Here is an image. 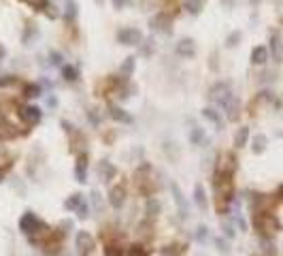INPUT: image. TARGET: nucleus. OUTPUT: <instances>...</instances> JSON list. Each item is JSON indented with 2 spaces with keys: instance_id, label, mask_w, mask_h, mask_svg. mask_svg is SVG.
<instances>
[{
  "instance_id": "obj_1",
  "label": "nucleus",
  "mask_w": 283,
  "mask_h": 256,
  "mask_svg": "<svg viewBox=\"0 0 283 256\" xmlns=\"http://www.w3.org/2000/svg\"><path fill=\"white\" fill-rule=\"evenodd\" d=\"M215 194H217V212H226L230 201H232L234 188H232V173L220 171L215 175Z\"/></svg>"
},
{
  "instance_id": "obj_2",
  "label": "nucleus",
  "mask_w": 283,
  "mask_h": 256,
  "mask_svg": "<svg viewBox=\"0 0 283 256\" xmlns=\"http://www.w3.org/2000/svg\"><path fill=\"white\" fill-rule=\"evenodd\" d=\"M253 226L258 229V233H260L262 237H273L277 231H279V220H277L273 213H268V212H260V213H256L253 216Z\"/></svg>"
},
{
  "instance_id": "obj_3",
  "label": "nucleus",
  "mask_w": 283,
  "mask_h": 256,
  "mask_svg": "<svg viewBox=\"0 0 283 256\" xmlns=\"http://www.w3.org/2000/svg\"><path fill=\"white\" fill-rule=\"evenodd\" d=\"M232 96H234V94L230 92V85H228V84H223V81L215 84L213 88L209 90V98H211V101H215L217 105H222V107H226V103H228Z\"/></svg>"
},
{
  "instance_id": "obj_4",
  "label": "nucleus",
  "mask_w": 283,
  "mask_h": 256,
  "mask_svg": "<svg viewBox=\"0 0 283 256\" xmlns=\"http://www.w3.org/2000/svg\"><path fill=\"white\" fill-rule=\"evenodd\" d=\"M117 41H120L121 45H139L141 41H143V32H141L139 28H121V30L117 32Z\"/></svg>"
},
{
  "instance_id": "obj_5",
  "label": "nucleus",
  "mask_w": 283,
  "mask_h": 256,
  "mask_svg": "<svg viewBox=\"0 0 283 256\" xmlns=\"http://www.w3.org/2000/svg\"><path fill=\"white\" fill-rule=\"evenodd\" d=\"M17 115H20L21 122H26V124H39L40 122V109L34 107V105H21L20 111H17Z\"/></svg>"
},
{
  "instance_id": "obj_6",
  "label": "nucleus",
  "mask_w": 283,
  "mask_h": 256,
  "mask_svg": "<svg viewBox=\"0 0 283 256\" xmlns=\"http://www.w3.org/2000/svg\"><path fill=\"white\" fill-rule=\"evenodd\" d=\"M40 226V220L34 216L32 212H26L23 216L20 218V231L23 233V235H32L34 231H37Z\"/></svg>"
},
{
  "instance_id": "obj_7",
  "label": "nucleus",
  "mask_w": 283,
  "mask_h": 256,
  "mask_svg": "<svg viewBox=\"0 0 283 256\" xmlns=\"http://www.w3.org/2000/svg\"><path fill=\"white\" fill-rule=\"evenodd\" d=\"M75 246H77L79 252L87 254L94 248V237L87 231H79V233H77V237H75Z\"/></svg>"
},
{
  "instance_id": "obj_8",
  "label": "nucleus",
  "mask_w": 283,
  "mask_h": 256,
  "mask_svg": "<svg viewBox=\"0 0 283 256\" xmlns=\"http://www.w3.org/2000/svg\"><path fill=\"white\" fill-rule=\"evenodd\" d=\"M149 26H151L156 32H164V34H170V30H173V28H170V17H168L166 13H158V15L149 21Z\"/></svg>"
},
{
  "instance_id": "obj_9",
  "label": "nucleus",
  "mask_w": 283,
  "mask_h": 256,
  "mask_svg": "<svg viewBox=\"0 0 283 256\" xmlns=\"http://www.w3.org/2000/svg\"><path fill=\"white\" fill-rule=\"evenodd\" d=\"M177 54L181 58H194L196 56V43H194V39H181L179 43H177Z\"/></svg>"
},
{
  "instance_id": "obj_10",
  "label": "nucleus",
  "mask_w": 283,
  "mask_h": 256,
  "mask_svg": "<svg viewBox=\"0 0 283 256\" xmlns=\"http://www.w3.org/2000/svg\"><path fill=\"white\" fill-rule=\"evenodd\" d=\"M123 201H126V186L120 184V186H113L109 192V203L113 205L115 209L123 205Z\"/></svg>"
},
{
  "instance_id": "obj_11",
  "label": "nucleus",
  "mask_w": 283,
  "mask_h": 256,
  "mask_svg": "<svg viewBox=\"0 0 283 256\" xmlns=\"http://www.w3.org/2000/svg\"><path fill=\"white\" fill-rule=\"evenodd\" d=\"M75 177H77V182H79V184L87 182V156L85 154H79V158H77Z\"/></svg>"
},
{
  "instance_id": "obj_12",
  "label": "nucleus",
  "mask_w": 283,
  "mask_h": 256,
  "mask_svg": "<svg viewBox=\"0 0 283 256\" xmlns=\"http://www.w3.org/2000/svg\"><path fill=\"white\" fill-rule=\"evenodd\" d=\"M117 173V169L111 165L109 160H100L98 162V177L102 179V182H109V179H113Z\"/></svg>"
},
{
  "instance_id": "obj_13",
  "label": "nucleus",
  "mask_w": 283,
  "mask_h": 256,
  "mask_svg": "<svg viewBox=\"0 0 283 256\" xmlns=\"http://www.w3.org/2000/svg\"><path fill=\"white\" fill-rule=\"evenodd\" d=\"M109 115L113 118L115 122H121V124H132V115L126 111V109L117 107V105H111L109 107Z\"/></svg>"
},
{
  "instance_id": "obj_14",
  "label": "nucleus",
  "mask_w": 283,
  "mask_h": 256,
  "mask_svg": "<svg viewBox=\"0 0 283 256\" xmlns=\"http://www.w3.org/2000/svg\"><path fill=\"white\" fill-rule=\"evenodd\" d=\"M170 192H173V196H175V203H177V207H179V213L185 218L187 216V203L183 199V192L179 190V186H177L175 182L170 184Z\"/></svg>"
},
{
  "instance_id": "obj_15",
  "label": "nucleus",
  "mask_w": 283,
  "mask_h": 256,
  "mask_svg": "<svg viewBox=\"0 0 283 256\" xmlns=\"http://www.w3.org/2000/svg\"><path fill=\"white\" fill-rule=\"evenodd\" d=\"M15 126L7 120H0V141H11V139H15Z\"/></svg>"
},
{
  "instance_id": "obj_16",
  "label": "nucleus",
  "mask_w": 283,
  "mask_h": 256,
  "mask_svg": "<svg viewBox=\"0 0 283 256\" xmlns=\"http://www.w3.org/2000/svg\"><path fill=\"white\" fill-rule=\"evenodd\" d=\"M202 118L213 122V124L217 126V130H222V128H223V120H222V115H220V111H217L215 107H204L202 109Z\"/></svg>"
},
{
  "instance_id": "obj_17",
  "label": "nucleus",
  "mask_w": 283,
  "mask_h": 256,
  "mask_svg": "<svg viewBox=\"0 0 283 256\" xmlns=\"http://www.w3.org/2000/svg\"><path fill=\"white\" fill-rule=\"evenodd\" d=\"M268 60V49L264 47V45H258V47L251 49V64H258V66H262L264 62Z\"/></svg>"
},
{
  "instance_id": "obj_18",
  "label": "nucleus",
  "mask_w": 283,
  "mask_h": 256,
  "mask_svg": "<svg viewBox=\"0 0 283 256\" xmlns=\"http://www.w3.org/2000/svg\"><path fill=\"white\" fill-rule=\"evenodd\" d=\"M223 109H226V113H228V120L230 122H237V118H239V109H241V105H239V98L237 96H232V98H230V101L226 103V107H223Z\"/></svg>"
},
{
  "instance_id": "obj_19",
  "label": "nucleus",
  "mask_w": 283,
  "mask_h": 256,
  "mask_svg": "<svg viewBox=\"0 0 283 256\" xmlns=\"http://www.w3.org/2000/svg\"><path fill=\"white\" fill-rule=\"evenodd\" d=\"M194 201H196V205L202 209H207L209 207V203H207V194H204V188H202V184H196L194 186Z\"/></svg>"
},
{
  "instance_id": "obj_20",
  "label": "nucleus",
  "mask_w": 283,
  "mask_h": 256,
  "mask_svg": "<svg viewBox=\"0 0 283 256\" xmlns=\"http://www.w3.org/2000/svg\"><path fill=\"white\" fill-rule=\"evenodd\" d=\"M247 141H249V128L247 126H241L234 135V148H245Z\"/></svg>"
},
{
  "instance_id": "obj_21",
  "label": "nucleus",
  "mask_w": 283,
  "mask_h": 256,
  "mask_svg": "<svg viewBox=\"0 0 283 256\" xmlns=\"http://www.w3.org/2000/svg\"><path fill=\"white\" fill-rule=\"evenodd\" d=\"M266 143H268L266 135H256V137H253V145H251L253 154H262L264 149H266Z\"/></svg>"
},
{
  "instance_id": "obj_22",
  "label": "nucleus",
  "mask_w": 283,
  "mask_h": 256,
  "mask_svg": "<svg viewBox=\"0 0 283 256\" xmlns=\"http://www.w3.org/2000/svg\"><path fill=\"white\" fill-rule=\"evenodd\" d=\"M183 9L190 15H198L202 11V0H183Z\"/></svg>"
},
{
  "instance_id": "obj_23",
  "label": "nucleus",
  "mask_w": 283,
  "mask_h": 256,
  "mask_svg": "<svg viewBox=\"0 0 283 256\" xmlns=\"http://www.w3.org/2000/svg\"><path fill=\"white\" fill-rule=\"evenodd\" d=\"M160 209H162V205L156 196H149V199H147V213H149V216H158Z\"/></svg>"
},
{
  "instance_id": "obj_24",
  "label": "nucleus",
  "mask_w": 283,
  "mask_h": 256,
  "mask_svg": "<svg viewBox=\"0 0 283 256\" xmlns=\"http://www.w3.org/2000/svg\"><path fill=\"white\" fill-rule=\"evenodd\" d=\"M81 203H83V196H81V194H73V196H70V199H66V203H64V207H66L68 212H77Z\"/></svg>"
},
{
  "instance_id": "obj_25",
  "label": "nucleus",
  "mask_w": 283,
  "mask_h": 256,
  "mask_svg": "<svg viewBox=\"0 0 283 256\" xmlns=\"http://www.w3.org/2000/svg\"><path fill=\"white\" fill-rule=\"evenodd\" d=\"M134 71V56H128L126 60L121 62V66H120V73L123 75V77H128V75H132Z\"/></svg>"
},
{
  "instance_id": "obj_26",
  "label": "nucleus",
  "mask_w": 283,
  "mask_h": 256,
  "mask_svg": "<svg viewBox=\"0 0 283 256\" xmlns=\"http://www.w3.org/2000/svg\"><path fill=\"white\" fill-rule=\"evenodd\" d=\"M62 77L66 81H77L79 79V71L75 66H70V64H66V66H62Z\"/></svg>"
},
{
  "instance_id": "obj_27",
  "label": "nucleus",
  "mask_w": 283,
  "mask_h": 256,
  "mask_svg": "<svg viewBox=\"0 0 283 256\" xmlns=\"http://www.w3.org/2000/svg\"><path fill=\"white\" fill-rule=\"evenodd\" d=\"M23 96L26 98H39L40 96V85L39 84H28L23 88Z\"/></svg>"
},
{
  "instance_id": "obj_28",
  "label": "nucleus",
  "mask_w": 283,
  "mask_h": 256,
  "mask_svg": "<svg viewBox=\"0 0 283 256\" xmlns=\"http://www.w3.org/2000/svg\"><path fill=\"white\" fill-rule=\"evenodd\" d=\"M270 47H273L275 60H281V43H279V34L277 32H273V37H270Z\"/></svg>"
},
{
  "instance_id": "obj_29",
  "label": "nucleus",
  "mask_w": 283,
  "mask_h": 256,
  "mask_svg": "<svg viewBox=\"0 0 283 256\" xmlns=\"http://www.w3.org/2000/svg\"><path fill=\"white\" fill-rule=\"evenodd\" d=\"M75 17H77V2H75V0H68V2H66V11H64V20L73 21Z\"/></svg>"
},
{
  "instance_id": "obj_30",
  "label": "nucleus",
  "mask_w": 283,
  "mask_h": 256,
  "mask_svg": "<svg viewBox=\"0 0 283 256\" xmlns=\"http://www.w3.org/2000/svg\"><path fill=\"white\" fill-rule=\"evenodd\" d=\"M202 139H204V130H202V128H192L190 141H192L194 145H200V143H202Z\"/></svg>"
},
{
  "instance_id": "obj_31",
  "label": "nucleus",
  "mask_w": 283,
  "mask_h": 256,
  "mask_svg": "<svg viewBox=\"0 0 283 256\" xmlns=\"http://www.w3.org/2000/svg\"><path fill=\"white\" fill-rule=\"evenodd\" d=\"M241 37H243V32H241V30L230 32V34H228V39H226V45H228V47H234V45H239Z\"/></svg>"
},
{
  "instance_id": "obj_32",
  "label": "nucleus",
  "mask_w": 283,
  "mask_h": 256,
  "mask_svg": "<svg viewBox=\"0 0 283 256\" xmlns=\"http://www.w3.org/2000/svg\"><path fill=\"white\" fill-rule=\"evenodd\" d=\"M262 252L266 254V256H277V252H275V246H273V241H270V239H266V237H264V239H262Z\"/></svg>"
},
{
  "instance_id": "obj_33",
  "label": "nucleus",
  "mask_w": 283,
  "mask_h": 256,
  "mask_svg": "<svg viewBox=\"0 0 283 256\" xmlns=\"http://www.w3.org/2000/svg\"><path fill=\"white\" fill-rule=\"evenodd\" d=\"M181 252H183V248L175 243V246H166V248H164L162 250V256H179Z\"/></svg>"
},
{
  "instance_id": "obj_34",
  "label": "nucleus",
  "mask_w": 283,
  "mask_h": 256,
  "mask_svg": "<svg viewBox=\"0 0 283 256\" xmlns=\"http://www.w3.org/2000/svg\"><path fill=\"white\" fill-rule=\"evenodd\" d=\"M128 256H149V252H147L143 246H132L130 252H128Z\"/></svg>"
},
{
  "instance_id": "obj_35",
  "label": "nucleus",
  "mask_w": 283,
  "mask_h": 256,
  "mask_svg": "<svg viewBox=\"0 0 283 256\" xmlns=\"http://www.w3.org/2000/svg\"><path fill=\"white\" fill-rule=\"evenodd\" d=\"M17 81V77H13V75H2L0 77V88H7V85H13Z\"/></svg>"
},
{
  "instance_id": "obj_36",
  "label": "nucleus",
  "mask_w": 283,
  "mask_h": 256,
  "mask_svg": "<svg viewBox=\"0 0 283 256\" xmlns=\"http://www.w3.org/2000/svg\"><path fill=\"white\" fill-rule=\"evenodd\" d=\"M207 237H209V229H207V226H198V229H196V239L198 241H204Z\"/></svg>"
},
{
  "instance_id": "obj_37",
  "label": "nucleus",
  "mask_w": 283,
  "mask_h": 256,
  "mask_svg": "<svg viewBox=\"0 0 283 256\" xmlns=\"http://www.w3.org/2000/svg\"><path fill=\"white\" fill-rule=\"evenodd\" d=\"M215 246H217V250L223 254V256H230V250H228V243L223 241V239H215Z\"/></svg>"
},
{
  "instance_id": "obj_38",
  "label": "nucleus",
  "mask_w": 283,
  "mask_h": 256,
  "mask_svg": "<svg viewBox=\"0 0 283 256\" xmlns=\"http://www.w3.org/2000/svg\"><path fill=\"white\" fill-rule=\"evenodd\" d=\"M87 212H90V209H87V203L83 201L79 205V209H77V218H81V220H85L87 218Z\"/></svg>"
},
{
  "instance_id": "obj_39",
  "label": "nucleus",
  "mask_w": 283,
  "mask_h": 256,
  "mask_svg": "<svg viewBox=\"0 0 283 256\" xmlns=\"http://www.w3.org/2000/svg\"><path fill=\"white\" fill-rule=\"evenodd\" d=\"M104 256H121V250L117 246H107L104 248Z\"/></svg>"
},
{
  "instance_id": "obj_40",
  "label": "nucleus",
  "mask_w": 283,
  "mask_h": 256,
  "mask_svg": "<svg viewBox=\"0 0 283 256\" xmlns=\"http://www.w3.org/2000/svg\"><path fill=\"white\" fill-rule=\"evenodd\" d=\"M49 62L54 64V66H58V64L62 62V56L58 54V51H51V54H49Z\"/></svg>"
},
{
  "instance_id": "obj_41",
  "label": "nucleus",
  "mask_w": 283,
  "mask_h": 256,
  "mask_svg": "<svg viewBox=\"0 0 283 256\" xmlns=\"http://www.w3.org/2000/svg\"><path fill=\"white\" fill-rule=\"evenodd\" d=\"M223 233H226V237H230V239H232V237H234V229H232V224H230V222L223 224Z\"/></svg>"
},
{
  "instance_id": "obj_42",
  "label": "nucleus",
  "mask_w": 283,
  "mask_h": 256,
  "mask_svg": "<svg viewBox=\"0 0 283 256\" xmlns=\"http://www.w3.org/2000/svg\"><path fill=\"white\" fill-rule=\"evenodd\" d=\"M45 13H47V17H51V20H56V17H58V11H56L54 7H51V4L45 9Z\"/></svg>"
},
{
  "instance_id": "obj_43",
  "label": "nucleus",
  "mask_w": 283,
  "mask_h": 256,
  "mask_svg": "<svg viewBox=\"0 0 283 256\" xmlns=\"http://www.w3.org/2000/svg\"><path fill=\"white\" fill-rule=\"evenodd\" d=\"M111 2H113V7L115 9H123L128 4V0H111Z\"/></svg>"
},
{
  "instance_id": "obj_44",
  "label": "nucleus",
  "mask_w": 283,
  "mask_h": 256,
  "mask_svg": "<svg viewBox=\"0 0 283 256\" xmlns=\"http://www.w3.org/2000/svg\"><path fill=\"white\" fill-rule=\"evenodd\" d=\"M60 126H62V128H64V130H66V132H73V124H70V122L62 120V122H60Z\"/></svg>"
},
{
  "instance_id": "obj_45",
  "label": "nucleus",
  "mask_w": 283,
  "mask_h": 256,
  "mask_svg": "<svg viewBox=\"0 0 283 256\" xmlns=\"http://www.w3.org/2000/svg\"><path fill=\"white\" fill-rule=\"evenodd\" d=\"M4 56H7V49H4V45H0V60H2Z\"/></svg>"
},
{
  "instance_id": "obj_46",
  "label": "nucleus",
  "mask_w": 283,
  "mask_h": 256,
  "mask_svg": "<svg viewBox=\"0 0 283 256\" xmlns=\"http://www.w3.org/2000/svg\"><path fill=\"white\" fill-rule=\"evenodd\" d=\"M47 105H51V107H56V98L51 96V98H47Z\"/></svg>"
},
{
  "instance_id": "obj_47",
  "label": "nucleus",
  "mask_w": 283,
  "mask_h": 256,
  "mask_svg": "<svg viewBox=\"0 0 283 256\" xmlns=\"http://www.w3.org/2000/svg\"><path fill=\"white\" fill-rule=\"evenodd\" d=\"M279 196H281V201H283V186H281V192H279Z\"/></svg>"
},
{
  "instance_id": "obj_48",
  "label": "nucleus",
  "mask_w": 283,
  "mask_h": 256,
  "mask_svg": "<svg viewBox=\"0 0 283 256\" xmlns=\"http://www.w3.org/2000/svg\"><path fill=\"white\" fill-rule=\"evenodd\" d=\"M249 2H253V4H256V2H262V0H249Z\"/></svg>"
},
{
  "instance_id": "obj_49",
  "label": "nucleus",
  "mask_w": 283,
  "mask_h": 256,
  "mask_svg": "<svg viewBox=\"0 0 283 256\" xmlns=\"http://www.w3.org/2000/svg\"><path fill=\"white\" fill-rule=\"evenodd\" d=\"M2 177H4V173H2V171H0V182H2Z\"/></svg>"
}]
</instances>
